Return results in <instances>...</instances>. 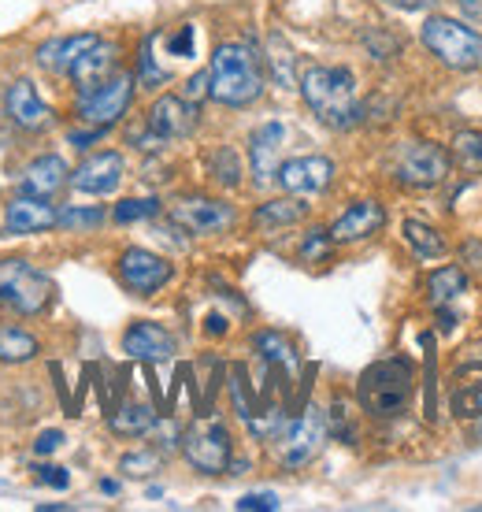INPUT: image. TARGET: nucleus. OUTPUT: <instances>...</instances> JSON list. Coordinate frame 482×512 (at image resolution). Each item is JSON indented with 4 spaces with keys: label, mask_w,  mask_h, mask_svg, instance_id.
<instances>
[{
    "label": "nucleus",
    "mask_w": 482,
    "mask_h": 512,
    "mask_svg": "<svg viewBox=\"0 0 482 512\" xmlns=\"http://www.w3.org/2000/svg\"><path fill=\"white\" fill-rule=\"evenodd\" d=\"M323 435H327L323 412L308 405L305 416L293 423L286 442H282V464H286V468H301V464H308L319 453V446H323Z\"/></svg>",
    "instance_id": "11"
},
{
    "label": "nucleus",
    "mask_w": 482,
    "mask_h": 512,
    "mask_svg": "<svg viewBox=\"0 0 482 512\" xmlns=\"http://www.w3.org/2000/svg\"><path fill=\"white\" fill-rule=\"evenodd\" d=\"M301 93L327 127H353L360 119L356 78L349 67H308L301 78Z\"/></svg>",
    "instance_id": "2"
},
{
    "label": "nucleus",
    "mask_w": 482,
    "mask_h": 512,
    "mask_svg": "<svg viewBox=\"0 0 482 512\" xmlns=\"http://www.w3.org/2000/svg\"><path fill=\"white\" fill-rule=\"evenodd\" d=\"M256 349L264 353L271 364H282V368H297V353H293V346L282 338V334L275 331H264V334H256Z\"/></svg>",
    "instance_id": "30"
},
{
    "label": "nucleus",
    "mask_w": 482,
    "mask_h": 512,
    "mask_svg": "<svg viewBox=\"0 0 482 512\" xmlns=\"http://www.w3.org/2000/svg\"><path fill=\"white\" fill-rule=\"evenodd\" d=\"M186 97H190V101H201V97H208V71H201V75L190 78V86H186Z\"/></svg>",
    "instance_id": "41"
},
{
    "label": "nucleus",
    "mask_w": 482,
    "mask_h": 512,
    "mask_svg": "<svg viewBox=\"0 0 482 512\" xmlns=\"http://www.w3.org/2000/svg\"><path fill=\"white\" fill-rule=\"evenodd\" d=\"M468 260H479V264H475V268H482V245H464V264H468Z\"/></svg>",
    "instance_id": "44"
},
{
    "label": "nucleus",
    "mask_w": 482,
    "mask_h": 512,
    "mask_svg": "<svg viewBox=\"0 0 482 512\" xmlns=\"http://www.w3.org/2000/svg\"><path fill=\"white\" fill-rule=\"evenodd\" d=\"M160 212V201H153V197H127V201H119L115 205V223H134V219H149Z\"/></svg>",
    "instance_id": "32"
},
{
    "label": "nucleus",
    "mask_w": 482,
    "mask_h": 512,
    "mask_svg": "<svg viewBox=\"0 0 482 512\" xmlns=\"http://www.w3.org/2000/svg\"><path fill=\"white\" fill-rule=\"evenodd\" d=\"M227 331V320L223 316H208V334H223Z\"/></svg>",
    "instance_id": "45"
},
{
    "label": "nucleus",
    "mask_w": 482,
    "mask_h": 512,
    "mask_svg": "<svg viewBox=\"0 0 482 512\" xmlns=\"http://www.w3.org/2000/svg\"><path fill=\"white\" fill-rule=\"evenodd\" d=\"M34 353H38L34 334L19 331V327H0V360H4V364H23V360H34Z\"/></svg>",
    "instance_id": "28"
},
{
    "label": "nucleus",
    "mask_w": 482,
    "mask_h": 512,
    "mask_svg": "<svg viewBox=\"0 0 482 512\" xmlns=\"http://www.w3.org/2000/svg\"><path fill=\"white\" fill-rule=\"evenodd\" d=\"M330 231H308L305 245H301V260L305 264H316V260H323V256L330 253Z\"/></svg>",
    "instance_id": "34"
},
{
    "label": "nucleus",
    "mask_w": 482,
    "mask_h": 512,
    "mask_svg": "<svg viewBox=\"0 0 482 512\" xmlns=\"http://www.w3.org/2000/svg\"><path fill=\"white\" fill-rule=\"evenodd\" d=\"M216 179L223 182V186H238V160H234V153H230V149H223V153H219Z\"/></svg>",
    "instance_id": "36"
},
{
    "label": "nucleus",
    "mask_w": 482,
    "mask_h": 512,
    "mask_svg": "<svg viewBox=\"0 0 482 512\" xmlns=\"http://www.w3.org/2000/svg\"><path fill=\"white\" fill-rule=\"evenodd\" d=\"M401 234H405V242L416 249V256H423V260H438V256H445V238L434 227H427V223H419V219H405V227H401Z\"/></svg>",
    "instance_id": "26"
},
{
    "label": "nucleus",
    "mask_w": 482,
    "mask_h": 512,
    "mask_svg": "<svg viewBox=\"0 0 482 512\" xmlns=\"http://www.w3.org/2000/svg\"><path fill=\"white\" fill-rule=\"evenodd\" d=\"M449 164H453V156L445 153L442 145H431V141H408L397 149V179L405 186H416V190L445 182Z\"/></svg>",
    "instance_id": "7"
},
{
    "label": "nucleus",
    "mask_w": 482,
    "mask_h": 512,
    "mask_svg": "<svg viewBox=\"0 0 482 512\" xmlns=\"http://www.w3.org/2000/svg\"><path fill=\"white\" fill-rule=\"evenodd\" d=\"M460 4H468V0H460Z\"/></svg>",
    "instance_id": "47"
},
{
    "label": "nucleus",
    "mask_w": 482,
    "mask_h": 512,
    "mask_svg": "<svg viewBox=\"0 0 482 512\" xmlns=\"http://www.w3.org/2000/svg\"><path fill=\"white\" fill-rule=\"evenodd\" d=\"M119 468L127 475H149L160 468V453H153V449H138V453H127L123 461H119Z\"/></svg>",
    "instance_id": "33"
},
{
    "label": "nucleus",
    "mask_w": 482,
    "mask_h": 512,
    "mask_svg": "<svg viewBox=\"0 0 482 512\" xmlns=\"http://www.w3.org/2000/svg\"><path fill=\"white\" fill-rule=\"evenodd\" d=\"M308 216V205L305 201H297V197H282V201H267V205L256 208V227H293V223H301Z\"/></svg>",
    "instance_id": "25"
},
{
    "label": "nucleus",
    "mask_w": 482,
    "mask_h": 512,
    "mask_svg": "<svg viewBox=\"0 0 482 512\" xmlns=\"http://www.w3.org/2000/svg\"><path fill=\"white\" fill-rule=\"evenodd\" d=\"M52 282L30 260H0V305L15 308L23 316H38L49 305Z\"/></svg>",
    "instance_id": "5"
},
{
    "label": "nucleus",
    "mask_w": 482,
    "mask_h": 512,
    "mask_svg": "<svg viewBox=\"0 0 482 512\" xmlns=\"http://www.w3.org/2000/svg\"><path fill=\"white\" fill-rule=\"evenodd\" d=\"M123 349H127L134 360H167L175 353V338H171L160 323L141 320L123 334Z\"/></svg>",
    "instance_id": "18"
},
{
    "label": "nucleus",
    "mask_w": 482,
    "mask_h": 512,
    "mask_svg": "<svg viewBox=\"0 0 482 512\" xmlns=\"http://www.w3.org/2000/svg\"><path fill=\"white\" fill-rule=\"evenodd\" d=\"M386 4H394V8H401V12H416V8H427L431 0H386Z\"/></svg>",
    "instance_id": "43"
},
{
    "label": "nucleus",
    "mask_w": 482,
    "mask_h": 512,
    "mask_svg": "<svg viewBox=\"0 0 482 512\" xmlns=\"http://www.w3.org/2000/svg\"><path fill=\"white\" fill-rule=\"evenodd\" d=\"M119 275L134 294H156L171 279V264L149 249H127L119 256Z\"/></svg>",
    "instance_id": "10"
},
{
    "label": "nucleus",
    "mask_w": 482,
    "mask_h": 512,
    "mask_svg": "<svg viewBox=\"0 0 482 512\" xmlns=\"http://www.w3.org/2000/svg\"><path fill=\"white\" fill-rule=\"evenodd\" d=\"M101 130H104V127H97V130H71V145H78V149H86V145H93V141L101 138Z\"/></svg>",
    "instance_id": "42"
},
{
    "label": "nucleus",
    "mask_w": 482,
    "mask_h": 512,
    "mask_svg": "<svg viewBox=\"0 0 482 512\" xmlns=\"http://www.w3.org/2000/svg\"><path fill=\"white\" fill-rule=\"evenodd\" d=\"M238 509L241 512H256V509H264V512H275L279 509V498H275V494H245V498L238 501Z\"/></svg>",
    "instance_id": "37"
},
{
    "label": "nucleus",
    "mask_w": 482,
    "mask_h": 512,
    "mask_svg": "<svg viewBox=\"0 0 482 512\" xmlns=\"http://www.w3.org/2000/svg\"><path fill=\"white\" fill-rule=\"evenodd\" d=\"M38 483H41V487H52V490H67V487H71V475H67L64 468H56V464H41Z\"/></svg>",
    "instance_id": "35"
},
{
    "label": "nucleus",
    "mask_w": 482,
    "mask_h": 512,
    "mask_svg": "<svg viewBox=\"0 0 482 512\" xmlns=\"http://www.w3.org/2000/svg\"><path fill=\"white\" fill-rule=\"evenodd\" d=\"M382 223H386V212H382L379 201H356L330 223V242H364V238L379 231Z\"/></svg>",
    "instance_id": "15"
},
{
    "label": "nucleus",
    "mask_w": 482,
    "mask_h": 512,
    "mask_svg": "<svg viewBox=\"0 0 482 512\" xmlns=\"http://www.w3.org/2000/svg\"><path fill=\"white\" fill-rule=\"evenodd\" d=\"M427 294H431V305L434 308H449L457 297L468 294V275H464V268H438L431 275V282H427Z\"/></svg>",
    "instance_id": "24"
},
{
    "label": "nucleus",
    "mask_w": 482,
    "mask_h": 512,
    "mask_svg": "<svg viewBox=\"0 0 482 512\" xmlns=\"http://www.w3.org/2000/svg\"><path fill=\"white\" fill-rule=\"evenodd\" d=\"M453 160L460 164V171L482 175V134L479 130H460L457 138H453Z\"/></svg>",
    "instance_id": "29"
},
{
    "label": "nucleus",
    "mask_w": 482,
    "mask_h": 512,
    "mask_svg": "<svg viewBox=\"0 0 482 512\" xmlns=\"http://www.w3.org/2000/svg\"><path fill=\"white\" fill-rule=\"evenodd\" d=\"M97 34H71V38H56V41H45L38 49V64L52 75H71V67L78 64V56L86 49L97 45Z\"/></svg>",
    "instance_id": "20"
},
{
    "label": "nucleus",
    "mask_w": 482,
    "mask_h": 512,
    "mask_svg": "<svg viewBox=\"0 0 482 512\" xmlns=\"http://www.w3.org/2000/svg\"><path fill=\"white\" fill-rule=\"evenodd\" d=\"M149 45H153V38L145 41V49H141V86H156V82H164V71H156L153 67V56H149Z\"/></svg>",
    "instance_id": "38"
},
{
    "label": "nucleus",
    "mask_w": 482,
    "mask_h": 512,
    "mask_svg": "<svg viewBox=\"0 0 482 512\" xmlns=\"http://www.w3.org/2000/svg\"><path fill=\"white\" fill-rule=\"evenodd\" d=\"M193 127H197V108L186 97H160V101L149 108V130H153L160 141H175V138H190Z\"/></svg>",
    "instance_id": "13"
},
{
    "label": "nucleus",
    "mask_w": 482,
    "mask_h": 512,
    "mask_svg": "<svg viewBox=\"0 0 482 512\" xmlns=\"http://www.w3.org/2000/svg\"><path fill=\"white\" fill-rule=\"evenodd\" d=\"M130 97H134V78L127 71H115L97 90L78 93V116L93 127H112L115 119H123V112L130 108Z\"/></svg>",
    "instance_id": "8"
},
{
    "label": "nucleus",
    "mask_w": 482,
    "mask_h": 512,
    "mask_svg": "<svg viewBox=\"0 0 482 512\" xmlns=\"http://www.w3.org/2000/svg\"><path fill=\"white\" fill-rule=\"evenodd\" d=\"M60 446H64V431H41V435L34 438V453H38V457H49V453H56Z\"/></svg>",
    "instance_id": "40"
},
{
    "label": "nucleus",
    "mask_w": 482,
    "mask_h": 512,
    "mask_svg": "<svg viewBox=\"0 0 482 512\" xmlns=\"http://www.w3.org/2000/svg\"><path fill=\"white\" fill-rule=\"evenodd\" d=\"M123 182V156L119 153H97L89 156L86 164L71 175V186L82 193H93V197H108V193L119 190Z\"/></svg>",
    "instance_id": "14"
},
{
    "label": "nucleus",
    "mask_w": 482,
    "mask_h": 512,
    "mask_svg": "<svg viewBox=\"0 0 482 512\" xmlns=\"http://www.w3.org/2000/svg\"><path fill=\"white\" fill-rule=\"evenodd\" d=\"M171 219L190 234H219L234 223V208L223 201H208V197H186L171 205Z\"/></svg>",
    "instance_id": "9"
},
{
    "label": "nucleus",
    "mask_w": 482,
    "mask_h": 512,
    "mask_svg": "<svg viewBox=\"0 0 482 512\" xmlns=\"http://www.w3.org/2000/svg\"><path fill=\"white\" fill-rule=\"evenodd\" d=\"M412 386H416V372H412L408 360H379L360 375V405L371 416H397L408 405Z\"/></svg>",
    "instance_id": "3"
},
{
    "label": "nucleus",
    "mask_w": 482,
    "mask_h": 512,
    "mask_svg": "<svg viewBox=\"0 0 482 512\" xmlns=\"http://www.w3.org/2000/svg\"><path fill=\"white\" fill-rule=\"evenodd\" d=\"M453 412L460 420H482V364H468L453 383Z\"/></svg>",
    "instance_id": "23"
},
{
    "label": "nucleus",
    "mask_w": 482,
    "mask_h": 512,
    "mask_svg": "<svg viewBox=\"0 0 482 512\" xmlns=\"http://www.w3.org/2000/svg\"><path fill=\"white\" fill-rule=\"evenodd\" d=\"M67 182V164L60 156H41L23 171V193L30 197H45L49 201L56 190H64Z\"/></svg>",
    "instance_id": "21"
},
{
    "label": "nucleus",
    "mask_w": 482,
    "mask_h": 512,
    "mask_svg": "<svg viewBox=\"0 0 482 512\" xmlns=\"http://www.w3.org/2000/svg\"><path fill=\"white\" fill-rule=\"evenodd\" d=\"M104 223L101 208H67V212H56V227L64 231H93Z\"/></svg>",
    "instance_id": "31"
},
{
    "label": "nucleus",
    "mask_w": 482,
    "mask_h": 512,
    "mask_svg": "<svg viewBox=\"0 0 482 512\" xmlns=\"http://www.w3.org/2000/svg\"><path fill=\"white\" fill-rule=\"evenodd\" d=\"M182 453L186 461L204 475H219L230 468V457H234V446H230L227 427L219 420H201L193 423L186 438H182Z\"/></svg>",
    "instance_id": "6"
},
{
    "label": "nucleus",
    "mask_w": 482,
    "mask_h": 512,
    "mask_svg": "<svg viewBox=\"0 0 482 512\" xmlns=\"http://www.w3.org/2000/svg\"><path fill=\"white\" fill-rule=\"evenodd\" d=\"M264 93V67L260 56L245 45H219L208 67V97L230 108H245Z\"/></svg>",
    "instance_id": "1"
},
{
    "label": "nucleus",
    "mask_w": 482,
    "mask_h": 512,
    "mask_svg": "<svg viewBox=\"0 0 482 512\" xmlns=\"http://www.w3.org/2000/svg\"><path fill=\"white\" fill-rule=\"evenodd\" d=\"M282 141H286L282 123H264V127L253 134V141H249V164H253V179L260 182V186H267V182L279 175Z\"/></svg>",
    "instance_id": "16"
},
{
    "label": "nucleus",
    "mask_w": 482,
    "mask_h": 512,
    "mask_svg": "<svg viewBox=\"0 0 482 512\" xmlns=\"http://www.w3.org/2000/svg\"><path fill=\"white\" fill-rule=\"evenodd\" d=\"M8 231L12 234H38V231H49L56 227V208L45 201V197H15L12 205H8Z\"/></svg>",
    "instance_id": "19"
},
{
    "label": "nucleus",
    "mask_w": 482,
    "mask_h": 512,
    "mask_svg": "<svg viewBox=\"0 0 482 512\" xmlns=\"http://www.w3.org/2000/svg\"><path fill=\"white\" fill-rule=\"evenodd\" d=\"M419 38L431 49V56H438L453 71H479L482 67V34L471 30V26L457 23V19H449V15L427 19Z\"/></svg>",
    "instance_id": "4"
},
{
    "label": "nucleus",
    "mask_w": 482,
    "mask_h": 512,
    "mask_svg": "<svg viewBox=\"0 0 482 512\" xmlns=\"http://www.w3.org/2000/svg\"><path fill=\"white\" fill-rule=\"evenodd\" d=\"M167 49H171V56H190L193 52V26H178L175 38H167Z\"/></svg>",
    "instance_id": "39"
},
{
    "label": "nucleus",
    "mask_w": 482,
    "mask_h": 512,
    "mask_svg": "<svg viewBox=\"0 0 482 512\" xmlns=\"http://www.w3.org/2000/svg\"><path fill=\"white\" fill-rule=\"evenodd\" d=\"M115 75V45L112 41H97L93 49H86L78 56V64L71 67V78H75L78 93L97 90L101 82Z\"/></svg>",
    "instance_id": "17"
},
{
    "label": "nucleus",
    "mask_w": 482,
    "mask_h": 512,
    "mask_svg": "<svg viewBox=\"0 0 482 512\" xmlns=\"http://www.w3.org/2000/svg\"><path fill=\"white\" fill-rule=\"evenodd\" d=\"M101 490H104V494H119V483H115V479H104Z\"/></svg>",
    "instance_id": "46"
},
{
    "label": "nucleus",
    "mask_w": 482,
    "mask_h": 512,
    "mask_svg": "<svg viewBox=\"0 0 482 512\" xmlns=\"http://www.w3.org/2000/svg\"><path fill=\"white\" fill-rule=\"evenodd\" d=\"M153 423H156V412L149 405H123L112 416V431L123 438H138L145 431H153Z\"/></svg>",
    "instance_id": "27"
},
{
    "label": "nucleus",
    "mask_w": 482,
    "mask_h": 512,
    "mask_svg": "<svg viewBox=\"0 0 482 512\" xmlns=\"http://www.w3.org/2000/svg\"><path fill=\"white\" fill-rule=\"evenodd\" d=\"M279 186L286 193H323L334 179V164L327 156H297L279 164Z\"/></svg>",
    "instance_id": "12"
},
{
    "label": "nucleus",
    "mask_w": 482,
    "mask_h": 512,
    "mask_svg": "<svg viewBox=\"0 0 482 512\" xmlns=\"http://www.w3.org/2000/svg\"><path fill=\"white\" fill-rule=\"evenodd\" d=\"M8 116L19 123L23 130H38L49 123V108H45V101L38 97V90L30 86V82H15L12 90H8Z\"/></svg>",
    "instance_id": "22"
}]
</instances>
